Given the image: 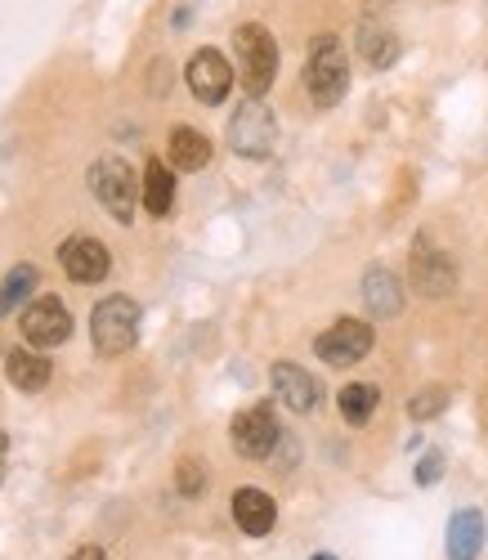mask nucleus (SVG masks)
Instances as JSON below:
<instances>
[{"label": "nucleus", "instance_id": "nucleus-1", "mask_svg": "<svg viewBox=\"0 0 488 560\" xmlns=\"http://www.w3.org/2000/svg\"><path fill=\"white\" fill-rule=\"evenodd\" d=\"M90 337H94V350H100L104 359L126 354L139 341V301H130V296L100 301L90 314Z\"/></svg>", "mask_w": 488, "mask_h": 560}, {"label": "nucleus", "instance_id": "nucleus-2", "mask_svg": "<svg viewBox=\"0 0 488 560\" xmlns=\"http://www.w3.org/2000/svg\"><path fill=\"white\" fill-rule=\"evenodd\" d=\"M233 50H237V68H242V85L247 95H265L278 77V40L269 36V27L260 23H242L233 32Z\"/></svg>", "mask_w": 488, "mask_h": 560}, {"label": "nucleus", "instance_id": "nucleus-3", "mask_svg": "<svg viewBox=\"0 0 488 560\" xmlns=\"http://www.w3.org/2000/svg\"><path fill=\"white\" fill-rule=\"evenodd\" d=\"M90 194L100 198V207L117 220V224H130L135 220V207H139V179L130 171L126 158H100L90 166Z\"/></svg>", "mask_w": 488, "mask_h": 560}, {"label": "nucleus", "instance_id": "nucleus-4", "mask_svg": "<svg viewBox=\"0 0 488 560\" xmlns=\"http://www.w3.org/2000/svg\"><path fill=\"white\" fill-rule=\"evenodd\" d=\"M310 95L318 108H336L340 100H346L350 90V59L346 50H340L336 36H314L310 45Z\"/></svg>", "mask_w": 488, "mask_h": 560}, {"label": "nucleus", "instance_id": "nucleus-5", "mask_svg": "<svg viewBox=\"0 0 488 560\" xmlns=\"http://www.w3.org/2000/svg\"><path fill=\"white\" fill-rule=\"evenodd\" d=\"M229 149L237 158H252V162L269 158V149H274V113H269V104L260 95H252L247 104L233 113V121H229Z\"/></svg>", "mask_w": 488, "mask_h": 560}, {"label": "nucleus", "instance_id": "nucleus-6", "mask_svg": "<svg viewBox=\"0 0 488 560\" xmlns=\"http://www.w3.org/2000/svg\"><path fill=\"white\" fill-rule=\"evenodd\" d=\"M229 440L233 448L247 457V462H265L274 457V448L282 444V431H278V417L269 404H252V408H242L233 417V427H229Z\"/></svg>", "mask_w": 488, "mask_h": 560}, {"label": "nucleus", "instance_id": "nucleus-7", "mask_svg": "<svg viewBox=\"0 0 488 560\" xmlns=\"http://www.w3.org/2000/svg\"><path fill=\"white\" fill-rule=\"evenodd\" d=\"M72 337V314L59 296H40L23 310V341L32 350H55Z\"/></svg>", "mask_w": 488, "mask_h": 560}, {"label": "nucleus", "instance_id": "nucleus-8", "mask_svg": "<svg viewBox=\"0 0 488 560\" xmlns=\"http://www.w3.org/2000/svg\"><path fill=\"white\" fill-rule=\"evenodd\" d=\"M314 350H318V359L327 368H355L372 350V328L363 318H340V323H332V328L314 341Z\"/></svg>", "mask_w": 488, "mask_h": 560}, {"label": "nucleus", "instance_id": "nucleus-9", "mask_svg": "<svg viewBox=\"0 0 488 560\" xmlns=\"http://www.w3.org/2000/svg\"><path fill=\"white\" fill-rule=\"evenodd\" d=\"M59 265H63V273L72 278V283L94 288V283H104V278H108L113 256H108V247L100 238H85V233H77V238H68L59 247Z\"/></svg>", "mask_w": 488, "mask_h": 560}, {"label": "nucleus", "instance_id": "nucleus-10", "mask_svg": "<svg viewBox=\"0 0 488 560\" xmlns=\"http://www.w3.org/2000/svg\"><path fill=\"white\" fill-rule=\"evenodd\" d=\"M188 90H193V100L216 108L229 100V90H233V68L220 50H198L188 59Z\"/></svg>", "mask_w": 488, "mask_h": 560}, {"label": "nucleus", "instance_id": "nucleus-11", "mask_svg": "<svg viewBox=\"0 0 488 560\" xmlns=\"http://www.w3.org/2000/svg\"><path fill=\"white\" fill-rule=\"evenodd\" d=\"M269 382H274V395H278V404L282 408H291V412H314L318 408V399H323V390H318V382L310 377V372L301 368V363H274L269 368Z\"/></svg>", "mask_w": 488, "mask_h": 560}, {"label": "nucleus", "instance_id": "nucleus-12", "mask_svg": "<svg viewBox=\"0 0 488 560\" xmlns=\"http://www.w3.org/2000/svg\"><path fill=\"white\" fill-rule=\"evenodd\" d=\"M233 521L242 534H252V538H265L278 521V502L265 493V489H237L233 493Z\"/></svg>", "mask_w": 488, "mask_h": 560}, {"label": "nucleus", "instance_id": "nucleus-13", "mask_svg": "<svg viewBox=\"0 0 488 560\" xmlns=\"http://www.w3.org/2000/svg\"><path fill=\"white\" fill-rule=\"evenodd\" d=\"M363 305L376 318H395L404 310V283L390 269H368L363 273Z\"/></svg>", "mask_w": 488, "mask_h": 560}, {"label": "nucleus", "instance_id": "nucleus-14", "mask_svg": "<svg viewBox=\"0 0 488 560\" xmlns=\"http://www.w3.org/2000/svg\"><path fill=\"white\" fill-rule=\"evenodd\" d=\"M50 359L45 354H36V350H10L5 354V377H10V386H19L23 395H36V390H45L50 386Z\"/></svg>", "mask_w": 488, "mask_h": 560}, {"label": "nucleus", "instance_id": "nucleus-15", "mask_svg": "<svg viewBox=\"0 0 488 560\" xmlns=\"http://www.w3.org/2000/svg\"><path fill=\"white\" fill-rule=\"evenodd\" d=\"M139 202L149 207V215H166V211L175 207V171H171L162 158H149V166H143Z\"/></svg>", "mask_w": 488, "mask_h": 560}, {"label": "nucleus", "instance_id": "nucleus-16", "mask_svg": "<svg viewBox=\"0 0 488 560\" xmlns=\"http://www.w3.org/2000/svg\"><path fill=\"white\" fill-rule=\"evenodd\" d=\"M413 265H417V278H413V283H417L421 292L444 296V292L453 288V260H449L444 252H430V243H426V238H421V247H417Z\"/></svg>", "mask_w": 488, "mask_h": 560}, {"label": "nucleus", "instance_id": "nucleus-17", "mask_svg": "<svg viewBox=\"0 0 488 560\" xmlns=\"http://www.w3.org/2000/svg\"><path fill=\"white\" fill-rule=\"evenodd\" d=\"M484 551V511H457L449 525V556L453 560H470Z\"/></svg>", "mask_w": 488, "mask_h": 560}, {"label": "nucleus", "instance_id": "nucleus-18", "mask_svg": "<svg viewBox=\"0 0 488 560\" xmlns=\"http://www.w3.org/2000/svg\"><path fill=\"white\" fill-rule=\"evenodd\" d=\"M166 158H171L175 171H202L211 162V139L198 135V130H188V126H179L171 135V153Z\"/></svg>", "mask_w": 488, "mask_h": 560}, {"label": "nucleus", "instance_id": "nucleus-19", "mask_svg": "<svg viewBox=\"0 0 488 560\" xmlns=\"http://www.w3.org/2000/svg\"><path fill=\"white\" fill-rule=\"evenodd\" d=\"M359 50H363V59H368L372 68H390V63L399 59V36L368 19V23L359 27Z\"/></svg>", "mask_w": 488, "mask_h": 560}, {"label": "nucleus", "instance_id": "nucleus-20", "mask_svg": "<svg viewBox=\"0 0 488 560\" xmlns=\"http://www.w3.org/2000/svg\"><path fill=\"white\" fill-rule=\"evenodd\" d=\"M36 283H40L36 265H14L5 278H0V318H10V314L23 305V301H32Z\"/></svg>", "mask_w": 488, "mask_h": 560}, {"label": "nucleus", "instance_id": "nucleus-21", "mask_svg": "<svg viewBox=\"0 0 488 560\" xmlns=\"http://www.w3.org/2000/svg\"><path fill=\"white\" fill-rule=\"evenodd\" d=\"M376 404H381L376 386H346L340 390V417H346L350 427H368V417H372Z\"/></svg>", "mask_w": 488, "mask_h": 560}, {"label": "nucleus", "instance_id": "nucleus-22", "mask_svg": "<svg viewBox=\"0 0 488 560\" xmlns=\"http://www.w3.org/2000/svg\"><path fill=\"white\" fill-rule=\"evenodd\" d=\"M439 408H449V390L444 386H430L421 395L408 399V417L413 422H430V417H439Z\"/></svg>", "mask_w": 488, "mask_h": 560}, {"label": "nucleus", "instance_id": "nucleus-23", "mask_svg": "<svg viewBox=\"0 0 488 560\" xmlns=\"http://www.w3.org/2000/svg\"><path fill=\"white\" fill-rule=\"evenodd\" d=\"M175 480H179V493H184V498H198V493L207 489V466H202V462H179Z\"/></svg>", "mask_w": 488, "mask_h": 560}, {"label": "nucleus", "instance_id": "nucleus-24", "mask_svg": "<svg viewBox=\"0 0 488 560\" xmlns=\"http://www.w3.org/2000/svg\"><path fill=\"white\" fill-rule=\"evenodd\" d=\"M439 471H444V457H439V453H430V457H426V462L417 466V480H421V485L430 489V485L439 480Z\"/></svg>", "mask_w": 488, "mask_h": 560}, {"label": "nucleus", "instance_id": "nucleus-25", "mask_svg": "<svg viewBox=\"0 0 488 560\" xmlns=\"http://www.w3.org/2000/svg\"><path fill=\"white\" fill-rule=\"evenodd\" d=\"M5 462H10V435H0V480H5Z\"/></svg>", "mask_w": 488, "mask_h": 560}, {"label": "nucleus", "instance_id": "nucleus-26", "mask_svg": "<svg viewBox=\"0 0 488 560\" xmlns=\"http://www.w3.org/2000/svg\"><path fill=\"white\" fill-rule=\"evenodd\" d=\"M77 556H81V560H104V551H100V547H81Z\"/></svg>", "mask_w": 488, "mask_h": 560}]
</instances>
